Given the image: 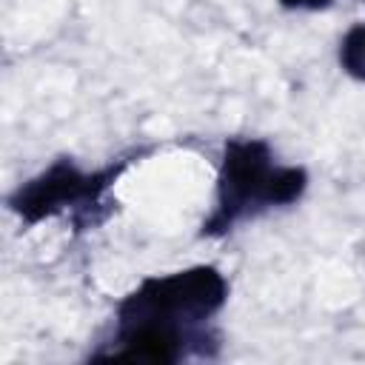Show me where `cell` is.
Here are the masks:
<instances>
[{
  "label": "cell",
  "mask_w": 365,
  "mask_h": 365,
  "mask_svg": "<svg viewBox=\"0 0 365 365\" xmlns=\"http://www.w3.org/2000/svg\"><path fill=\"white\" fill-rule=\"evenodd\" d=\"M305 188V168L277 165L265 140H228L217 177V205L200 234L222 237L240 220L297 202Z\"/></svg>",
  "instance_id": "1"
},
{
  "label": "cell",
  "mask_w": 365,
  "mask_h": 365,
  "mask_svg": "<svg viewBox=\"0 0 365 365\" xmlns=\"http://www.w3.org/2000/svg\"><path fill=\"white\" fill-rule=\"evenodd\" d=\"M228 282L214 265H194L143 279L117 305V328L157 325L205 336L202 325L225 305Z\"/></svg>",
  "instance_id": "2"
},
{
  "label": "cell",
  "mask_w": 365,
  "mask_h": 365,
  "mask_svg": "<svg viewBox=\"0 0 365 365\" xmlns=\"http://www.w3.org/2000/svg\"><path fill=\"white\" fill-rule=\"evenodd\" d=\"M125 165H128V160H120L117 165H106L100 171L86 174L66 157L54 160L46 171H40L29 182H23L9 197V208L29 225L43 222L46 217L71 211L77 231L91 228L108 217L111 208H103V205H108L106 194L114 185V180L125 171Z\"/></svg>",
  "instance_id": "3"
},
{
  "label": "cell",
  "mask_w": 365,
  "mask_h": 365,
  "mask_svg": "<svg viewBox=\"0 0 365 365\" xmlns=\"http://www.w3.org/2000/svg\"><path fill=\"white\" fill-rule=\"evenodd\" d=\"M339 66L354 77L365 83V23L354 26L342 43H339Z\"/></svg>",
  "instance_id": "4"
},
{
  "label": "cell",
  "mask_w": 365,
  "mask_h": 365,
  "mask_svg": "<svg viewBox=\"0 0 365 365\" xmlns=\"http://www.w3.org/2000/svg\"><path fill=\"white\" fill-rule=\"evenodd\" d=\"M285 9H305V11H317V9H325L331 6V0H279Z\"/></svg>",
  "instance_id": "5"
}]
</instances>
